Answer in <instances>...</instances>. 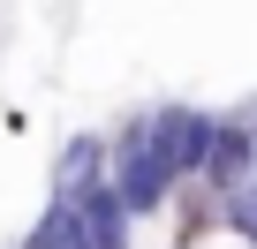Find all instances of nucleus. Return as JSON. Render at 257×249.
Masks as SVG:
<instances>
[{"instance_id": "f257e3e1", "label": "nucleus", "mask_w": 257, "mask_h": 249, "mask_svg": "<svg viewBox=\"0 0 257 249\" xmlns=\"http://www.w3.org/2000/svg\"><path fill=\"white\" fill-rule=\"evenodd\" d=\"M197 181L212 189V204H219L227 189L257 181V121H242V113H219V121H212V151H204V174H197Z\"/></svg>"}, {"instance_id": "f03ea898", "label": "nucleus", "mask_w": 257, "mask_h": 249, "mask_svg": "<svg viewBox=\"0 0 257 249\" xmlns=\"http://www.w3.org/2000/svg\"><path fill=\"white\" fill-rule=\"evenodd\" d=\"M106 159H113V136H91V129L61 136V151H53V196H76V189L106 181Z\"/></svg>"}]
</instances>
